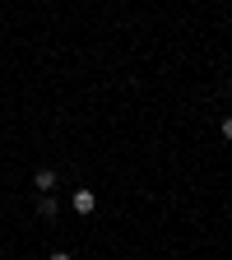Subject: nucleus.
<instances>
[{"label": "nucleus", "instance_id": "obj_1", "mask_svg": "<svg viewBox=\"0 0 232 260\" xmlns=\"http://www.w3.org/2000/svg\"><path fill=\"white\" fill-rule=\"evenodd\" d=\"M93 209H97V195H93L88 186H79V190H75V214H84V218H88Z\"/></svg>", "mask_w": 232, "mask_h": 260}, {"label": "nucleus", "instance_id": "obj_5", "mask_svg": "<svg viewBox=\"0 0 232 260\" xmlns=\"http://www.w3.org/2000/svg\"><path fill=\"white\" fill-rule=\"evenodd\" d=\"M47 260H75V255H70V251H51Z\"/></svg>", "mask_w": 232, "mask_h": 260}, {"label": "nucleus", "instance_id": "obj_3", "mask_svg": "<svg viewBox=\"0 0 232 260\" xmlns=\"http://www.w3.org/2000/svg\"><path fill=\"white\" fill-rule=\"evenodd\" d=\"M38 214L42 218H56V195H38Z\"/></svg>", "mask_w": 232, "mask_h": 260}, {"label": "nucleus", "instance_id": "obj_4", "mask_svg": "<svg viewBox=\"0 0 232 260\" xmlns=\"http://www.w3.org/2000/svg\"><path fill=\"white\" fill-rule=\"evenodd\" d=\"M223 140H232V112L223 116Z\"/></svg>", "mask_w": 232, "mask_h": 260}, {"label": "nucleus", "instance_id": "obj_6", "mask_svg": "<svg viewBox=\"0 0 232 260\" xmlns=\"http://www.w3.org/2000/svg\"><path fill=\"white\" fill-rule=\"evenodd\" d=\"M227 88H232V84H227Z\"/></svg>", "mask_w": 232, "mask_h": 260}, {"label": "nucleus", "instance_id": "obj_2", "mask_svg": "<svg viewBox=\"0 0 232 260\" xmlns=\"http://www.w3.org/2000/svg\"><path fill=\"white\" fill-rule=\"evenodd\" d=\"M32 186H38V195H51L56 190V168H38L32 172Z\"/></svg>", "mask_w": 232, "mask_h": 260}]
</instances>
